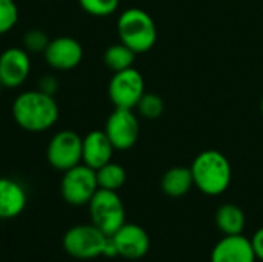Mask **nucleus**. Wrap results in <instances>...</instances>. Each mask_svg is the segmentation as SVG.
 Here are the masks:
<instances>
[{
    "label": "nucleus",
    "instance_id": "obj_18",
    "mask_svg": "<svg viewBox=\"0 0 263 262\" xmlns=\"http://www.w3.org/2000/svg\"><path fill=\"white\" fill-rule=\"evenodd\" d=\"M134 60H136V53L122 42L108 46L106 51L103 53L105 65L114 73L131 68L134 65Z\"/></svg>",
    "mask_w": 263,
    "mask_h": 262
},
{
    "label": "nucleus",
    "instance_id": "obj_24",
    "mask_svg": "<svg viewBox=\"0 0 263 262\" xmlns=\"http://www.w3.org/2000/svg\"><path fill=\"white\" fill-rule=\"evenodd\" d=\"M57 88H59V80L54 77V76H43L40 80H39V88L37 90H40V91H43V93H46V94H51V96H54L55 94V91H57Z\"/></svg>",
    "mask_w": 263,
    "mask_h": 262
},
{
    "label": "nucleus",
    "instance_id": "obj_3",
    "mask_svg": "<svg viewBox=\"0 0 263 262\" xmlns=\"http://www.w3.org/2000/svg\"><path fill=\"white\" fill-rule=\"evenodd\" d=\"M65 252L76 259H96L99 256H117L111 236L105 235L94 224H80L68 229L63 236Z\"/></svg>",
    "mask_w": 263,
    "mask_h": 262
},
{
    "label": "nucleus",
    "instance_id": "obj_8",
    "mask_svg": "<svg viewBox=\"0 0 263 262\" xmlns=\"http://www.w3.org/2000/svg\"><path fill=\"white\" fill-rule=\"evenodd\" d=\"M82 142L76 131L62 130L55 133L46 148V158L51 167L59 171H66L79 164H82Z\"/></svg>",
    "mask_w": 263,
    "mask_h": 262
},
{
    "label": "nucleus",
    "instance_id": "obj_25",
    "mask_svg": "<svg viewBox=\"0 0 263 262\" xmlns=\"http://www.w3.org/2000/svg\"><path fill=\"white\" fill-rule=\"evenodd\" d=\"M251 244H253L256 258H257L259 261H263V227H260V229L254 233V236L251 238Z\"/></svg>",
    "mask_w": 263,
    "mask_h": 262
},
{
    "label": "nucleus",
    "instance_id": "obj_21",
    "mask_svg": "<svg viewBox=\"0 0 263 262\" xmlns=\"http://www.w3.org/2000/svg\"><path fill=\"white\" fill-rule=\"evenodd\" d=\"M120 0H79V5L85 12L94 17H108L119 8Z\"/></svg>",
    "mask_w": 263,
    "mask_h": 262
},
{
    "label": "nucleus",
    "instance_id": "obj_13",
    "mask_svg": "<svg viewBox=\"0 0 263 262\" xmlns=\"http://www.w3.org/2000/svg\"><path fill=\"white\" fill-rule=\"evenodd\" d=\"M251 239L242 235H225L213 249L211 262H256Z\"/></svg>",
    "mask_w": 263,
    "mask_h": 262
},
{
    "label": "nucleus",
    "instance_id": "obj_20",
    "mask_svg": "<svg viewBox=\"0 0 263 262\" xmlns=\"http://www.w3.org/2000/svg\"><path fill=\"white\" fill-rule=\"evenodd\" d=\"M137 111L145 119H157L162 116L165 110V102L159 94L154 93H145L142 99L137 103Z\"/></svg>",
    "mask_w": 263,
    "mask_h": 262
},
{
    "label": "nucleus",
    "instance_id": "obj_19",
    "mask_svg": "<svg viewBox=\"0 0 263 262\" xmlns=\"http://www.w3.org/2000/svg\"><path fill=\"white\" fill-rule=\"evenodd\" d=\"M97 174V184L99 188L103 190H111V191H119L125 182H126V171L122 165L116 162H108L99 170H96Z\"/></svg>",
    "mask_w": 263,
    "mask_h": 262
},
{
    "label": "nucleus",
    "instance_id": "obj_27",
    "mask_svg": "<svg viewBox=\"0 0 263 262\" xmlns=\"http://www.w3.org/2000/svg\"><path fill=\"white\" fill-rule=\"evenodd\" d=\"M2 88H3V85H2V83H0V91H2Z\"/></svg>",
    "mask_w": 263,
    "mask_h": 262
},
{
    "label": "nucleus",
    "instance_id": "obj_26",
    "mask_svg": "<svg viewBox=\"0 0 263 262\" xmlns=\"http://www.w3.org/2000/svg\"><path fill=\"white\" fill-rule=\"evenodd\" d=\"M260 111H262V114H263V97H262V102H260Z\"/></svg>",
    "mask_w": 263,
    "mask_h": 262
},
{
    "label": "nucleus",
    "instance_id": "obj_2",
    "mask_svg": "<svg viewBox=\"0 0 263 262\" xmlns=\"http://www.w3.org/2000/svg\"><path fill=\"white\" fill-rule=\"evenodd\" d=\"M194 187L206 196L225 193L233 179V168L228 158L219 150H205L191 164Z\"/></svg>",
    "mask_w": 263,
    "mask_h": 262
},
{
    "label": "nucleus",
    "instance_id": "obj_23",
    "mask_svg": "<svg viewBox=\"0 0 263 262\" xmlns=\"http://www.w3.org/2000/svg\"><path fill=\"white\" fill-rule=\"evenodd\" d=\"M18 20V9L14 0H0V34L11 31Z\"/></svg>",
    "mask_w": 263,
    "mask_h": 262
},
{
    "label": "nucleus",
    "instance_id": "obj_12",
    "mask_svg": "<svg viewBox=\"0 0 263 262\" xmlns=\"http://www.w3.org/2000/svg\"><path fill=\"white\" fill-rule=\"evenodd\" d=\"M43 56L51 68L68 71L76 68L82 62L83 48L74 37L60 36L49 40Z\"/></svg>",
    "mask_w": 263,
    "mask_h": 262
},
{
    "label": "nucleus",
    "instance_id": "obj_7",
    "mask_svg": "<svg viewBox=\"0 0 263 262\" xmlns=\"http://www.w3.org/2000/svg\"><path fill=\"white\" fill-rule=\"evenodd\" d=\"M108 94L116 108L134 110L145 94L143 76L134 66L114 73L108 85Z\"/></svg>",
    "mask_w": 263,
    "mask_h": 262
},
{
    "label": "nucleus",
    "instance_id": "obj_5",
    "mask_svg": "<svg viewBox=\"0 0 263 262\" xmlns=\"http://www.w3.org/2000/svg\"><path fill=\"white\" fill-rule=\"evenodd\" d=\"M91 224L112 236L125 224V207L117 191L99 188L89 201Z\"/></svg>",
    "mask_w": 263,
    "mask_h": 262
},
{
    "label": "nucleus",
    "instance_id": "obj_15",
    "mask_svg": "<svg viewBox=\"0 0 263 262\" xmlns=\"http://www.w3.org/2000/svg\"><path fill=\"white\" fill-rule=\"evenodd\" d=\"M26 207V191L11 178H0V219L17 218Z\"/></svg>",
    "mask_w": 263,
    "mask_h": 262
},
{
    "label": "nucleus",
    "instance_id": "obj_4",
    "mask_svg": "<svg viewBox=\"0 0 263 262\" xmlns=\"http://www.w3.org/2000/svg\"><path fill=\"white\" fill-rule=\"evenodd\" d=\"M117 34L120 42L136 54L148 53L157 42V26L153 17L140 9H125L117 19Z\"/></svg>",
    "mask_w": 263,
    "mask_h": 262
},
{
    "label": "nucleus",
    "instance_id": "obj_17",
    "mask_svg": "<svg viewBox=\"0 0 263 262\" xmlns=\"http://www.w3.org/2000/svg\"><path fill=\"white\" fill-rule=\"evenodd\" d=\"M216 225L225 235H242L245 230L247 218L240 207L236 204H223L216 212Z\"/></svg>",
    "mask_w": 263,
    "mask_h": 262
},
{
    "label": "nucleus",
    "instance_id": "obj_1",
    "mask_svg": "<svg viewBox=\"0 0 263 262\" xmlns=\"http://www.w3.org/2000/svg\"><path fill=\"white\" fill-rule=\"evenodd\" d=\"M59 105L54 96L40 90L20 93L12 103V116L15 124L31 133L46 131L59 120Z\"/></svg>",
    "mask_w": 263,
    "mask_h": 262
},
{
    "label": "nucleus",
    "instance_id": "obj_6",
    "mask_svg": "<svg viewBox=\"0 0 263 262\" xmlns=\"http://www.w3.org/2000/svg\"><path fill=\"white\" fill-rule=\"evenodd\" d=\"M60 191L63 199L74 207L86 205L99 190L96 170L83 162L63 171Z\"/></svg>",
    "mask_w": 263,
    "mask_h": 262
},
{
    "label": "nucleus",
    "instance_id": "obj_10",
    "mask_svg": "<svg viewBox=\"0 0 263 262\" xmlns=\"http://www.w3.org/2000/svg\"><path fill=\"white\" fill-rule=\"evenodd\" d=\"M117 256H122L129 261L142 259L149 252V236L146 230L137 224H123L112 236H111Z\"/></svg>",
    "mask_w": 263,
    "mask_h": 262
},
{
    "label": "nucleus",
    "instance_id": "obj_9",
    "mask_svg": "<svg viewBox=\"0 0 263 262\" xmlns=\"http://www.w3.org/2000/svg\"><path fill=\"white\" fill-rule=\"evenodd\" d=\"M103 131L106 133L116 150H129L136 145L140 134L139 119L136 113H133V110L114 108V111L106 119Z\"/></svg>",
    "mask_w": 263,
    "mask_h": 262
},
{
    "label": "nucleus",
    "instance_id": "obj_14",
    "mask_svg": "<svg viewBox=\"0 0 263 262\" xmlns=\"http://www.w3.org/2000/svg\"><path fill=\"white\" fill-rule=\"evenodd\" d=\"M116 148L103 130L89 131L82 142V162L94 170L111 162Z\"/></svg>",
    "mask_w": 263,
    "mask_h": 262
},
{
    "label": "nucleus",
    "instance_id": "obj_16",
    "mask_svg": "<svg viewBox=\"0 0 263 262\" xmlns=\"http://www.w3.org/2000/svg\"><path fill=\"white\" fill-rule=\"evenodd\" d=\"M162 191L170 198H182L194 187L193 173L188 167H173L170 168L160 181Z\"/></svg>",
    "mask_w": 263,
    "mask_h": 262
},
{
    "label": "nucleus",
    "instance_id": "obj_11",
    "mask_svg": "<svg viewBox=\"0 0 263 262\" xmlns=\"http://www.w3.org/2000/svg\"><path fill=\"white\" fill-rule=\"evenodd\" d=\"M31 71L29 53L12 46L0 54V83L3 88H17L23 85Z\"/></svg>",
    "mask_w": 263,
    "mask_h": 262
},
{
    "label": "nucleus",
    "instance_id": "obj_22",
    "mask_svg": "<svg viewBox=\"0 0 263 262\" xmlns=\"http://www.w3.org/2000/svg\"><path fill=\"white\" fill-rule=\"evenodd\" d=\"M49 37L45 31L42 29H29L25 32L23 39H22V48L26 49L28 53H37V54H43L48 43H49Z\"/></svg>",
    "mask_w": 263,
    "mask_h": 262
}]
</instances>
